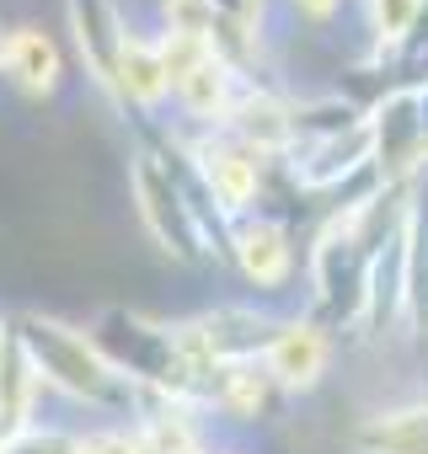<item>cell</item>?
Returning a JSON list of instances; mask_svg holds the SVG:
<instances>
[{
    "mask_svg": "<svg viewBox=\"0 0 428 454\" xmlns=\"http://www.w3.org/2000/svg\"><path fill=\"white\" fill-rule=\"evenodd\" d=\"M22 353L33 358L44 390L65 395L70 406H86L97 422H139L150 395L91 342L86 326L54 316V310H22L12 321Z\"/></svg>",
    "mask_w": 428,
    "mask_h": 454,
    "instance_id": "obj_1",
    "label": "cell"
},
{
    "mask_svg": "<svg viewBox=\"0 0 428 454\" xmlns=\"http://www.w3.org/2000/svg\"><path fill=\"white\" fill-rule=\"evenodd\" d=\"M177 145H182V160H187L193 182L203 187V198L214 203V214H220L226 224H236V219H247V214H258L268 203V176L279 166L263 160L258 150H247L236 134H226V129L177 134Z\"/></svg>",
    "mask_w": 428,
    "mask_h": 454,
    "instance_id": "obj_2",
    "label": "cell"
},
{
    "mask_svg": "<svg viewBox=\"0 0 428 454\" xmlns=\"http://www.w3.org/2000/svg\"><path fill=\"white\" fill-rule=\"evenodd\" d=\"M369 129V166L380 187H412L428 166V118H423V86H385L364 102Z\"/></svg>",
    "mask_w": 428,
    "mask_h": 454,
    "instance_id": "obj_3",
    "label": "cell"
},
{
    "mask_svg": "<svg viewBox=\"0 0 428 454\" xmlns=\"http://www.w3.org/2000/svg\"><path fill=\"white\" fill-rule=\"evenodd\" d=\"M226 262L242 273V284H247L252 294L273 300V294H289V289H295V278H300V268H305V252H295V231H289L279 214L258 208V214H247V219L231 224V236H226Z\"/></svg>",
    "mask_w": 428,
    "mask_h": 454,
    "instance_id": "obj_4",
    "label": "cell"
},
{
    "mask_svg": "<svg viewBox=\"0 0 428 454\" xmlns=\"http://www.w3.org/2000/svg\"><path fill=\"white\" fill-rule=\"evenodd\" d=\"M65 27H70L75 59L86 70V86L118 113V65H123V43H129L134 22L123 17L118 0H65Z\"/></svg>",
    "mask_w": 428,
    "mask_h": 454,
    "instance_id": "obj_5",
    "label": "cell"
},
{
    "mask_svg": "<svg viewBox=\"0 0 428 454\" xmlns=\"http://www.w3.org/2000/svg\"><path fill=\"white\" fill-rule=\"evenodd\" d=\"M332 364H337V332H327V326L311 321L305 310L284 316L279 332H273V342H268V353H263L268 380H273L289 401H295V395H316V390L327 385Z\"/></svg>",
    "mask_w": 428,
    "mask_h": 454,
    "instance_id": "obj_6",
    "label": "cell"
},
{
    "mask_svg": "<svg viewBox=\"0 0 428 454\" xmlns=\"http://www.w3.org/2000/svg\"><path fill=\"white\" fill-rule=\"evenodd\" d=\"M209 12H214V49H220L247 81L273 75V54H268L273 0H209Z\"/></svg>",
    "mask_w": 428,
    "mask_h": 454,
    "instance_id": "obj_7",
    "label": "cell"
},
{
    "mask_svg": "<svg viewBox=\"0 0 428 454\" xmlns=\"http://www.w3.org/2000/svg\"><path fill=\"white\" fill-rule=\"evenodd\" d=\"M0 75H6L22 97H33V102H49V97H59L65 91V49L54 43V33L49 27H38V22H17V27H6V49H0Z\"/></svg>",
    "mask_w": 428,
    "mask_h": 454,
    "instance_id": "obj_8",
    "label": "cell"
},
{
    "mask_svg": "<svg viewBox=\"0 0 428 454\" xmlns=\"http://www.w3.org/2000/svg\"><path fill=\"white\" fill-rule=\"evenodd\" d=\"M166 107H171V86H166L161 38L150 27H134L123 43V65H118V113L134 123H161Z\"/></svg>",
    "mask_w": 428,
    "mask_h": 454,
    "instance_id": "obj_9",
    "label": "cell"
},
{
    "mask_svg": "<svg viewBox=\"0 0 428 454\" xmlns=\"http://www.w3.org/2000/svg\"><path fill=\"white\" fill-rule=\"evenodd\" d=\"M401 332L428 342V182H412L401 208Z\"/></svg>",
    "mask_w": 428,
    "mask_h": 454,
    "instance_id": "obj_10",
    "label": "cell"
},
{
    "mask_svg": "<svg viewBox=\"0 0 428 454\" xmlns=\"http://www.w3.org/2000/svg\"><path fill=\"white\" fill-rule=\"evenodd\" d=\"M353 454H428V395L375 406L348 433Z\"/></svg>",
    "mask_w": 428,
    "mask_h": 454,
    "instance_id": "obj_11",
    "label": "cell"
},
{
    "mask_svg": "<svg viewBox=\"0 0 428 454\" xmlns=\"http://www.w3.org/2000/svg\"><path fill=\"white\" fill-rule=\"evenodd\" d=\"M428 0H359V22H364V54L359 70H375L423 17Z\"/></svg>",
    "mask_w": 428,
    "mask_h": 454,
    "instance_id": "obj_12",
    "label": "cell"
},
{
    "mask_svg": "<svg viewBox=\"0 0 428 454\" xmlns=\"http://www.w3.org/2000/svg\"><path fill=\"white\" fill-rule=\"evenodd\" d=\"M75 427L65 422H22L12 433H0V454H75Z\"/></svg>",
    "mask_w": 428,
    "mask_h": 454,
    "instance_id": "obj_13",
    "label": "cell"
},
{
    "mask_svg": "<svg viewBox=\"0 0 428 454\" xmlns=\"http://www.w3.org/2000/svg\"><path fill=\"white\" fill-rule=\"evenodd\" d=\"M155 33L209 38L214 43V12H209V0H155Z\"/></svg>",
    "mask_w": 428,
    "mask_h": 454,
    "instance_id": "obj_14",
    "label": "cell"
},
{
    "mask_svg": "<svg viewBox=\"0 0 428 454\" xmlns=\"http://www.w3.org/2000/svg\"><path fill=\"white\" fill-rule=\"evenodd\" d=\"M75 454H139L134 422H97L75 438Z\"/></svg>",
    "mask_w": 428,
    "mask_h": 454,
    "instance_id": "obj_15",
    "label": "cell"
},
{
    "mask_svg": "<svg viewBox=\"0 0 428 454\" xmlns=\"http://www.w3.org/2000/svg\"><path fill=\"white\" fill-rule=\"evenodd\" d=\"M348 6H353V0H284V12L295 22H305V27H332Z\"/></svg>",
    "mask_w": 428,
    "mask_h": 454,
    "instance_id": "obj_16",
    "label": "cell"
},
{
    "mask_svg": "<svg viewBox=\"0 0 428 454\" xmlns=\"http://www.w3.org/2000/svg\"><path fill=\"white\" fill-rule=\"evenodd\" d=\"M12 342V321H0V348H6Z\"/></svg>",
    "mask_w": 428,
    "mask_h": 454,
    "instance_id": "obj_17",
    "label": "cell"
},
{
    "mask_svg": "<svg viewBox=\"0 0 428 454\" xmlns=\"http://www.w3.org/2000/svg\"><path fill=\"white\" fill-rule=\"evenodd\" d=\"M0 49H6V27H0Z\"/></svg>",
    "mask_w": 428,
    "mask_h": 454,
    "instance_id": "obj_18",
    "label": "cell"
},
{
    "mask_svg": "<svg viewBox=\"0 0 428 454\" xmlns=\"http://www.w3.org/2000/svg\"><path fill=\"white\" fill-rule=\"evenodd\" d=\"M417 182H428V166H423V176H417Z\"/></svg>",
    "mask_w": 428,
    "mask_h": 454,
    "instance_id": "obj_19",
    "label": "cell"
},
{
    "mask_svg": "<svg viewBox=\"0 0 428 454\" xmlns=\"http://www.w3.org/2000/svg\"><path fill=\"white\" fill-rule=\"evenodd\" d=\"M220 454H226V449H220Z\"/></svg>",
    "mask_w": 428,
    "mask_h": 454,
    "instance_id": "obj_20",
    "label": "cell"
}]
</instances>
